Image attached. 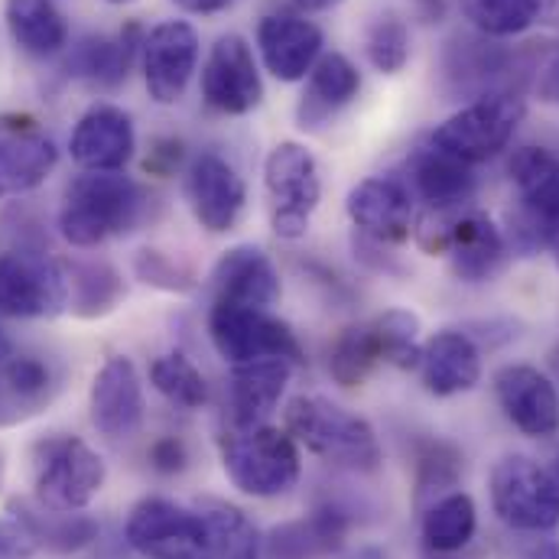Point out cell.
<instances>
[{"label":"cell","mask_w":559,"mask_h":559,"mask_svg":"<svg viewBox=\"0 0 559 559\" xmlns=\"http://www.w3.org/2000/svg\"><path fill=\"white\" fill-rule=\"evenodd\" d=\"M143 189L124 173H85L66 186L59 235L72 248H98L134 231L143 218Z\"/></svg>","instance_id":"obj_1"},{"label":"cell","mask_w":559,"mask_h":559,"mask_svg":"<svg viewBox=\"0 0 559 559\" xmlns=\"http://www.w3.org/2000/svg\"><path fill=\"white\" fill-rule=\"evenodd\" d=\"M283 429L312 455L348 472H378L381 442L365 417L325 401V397H293L283 411Z\"/></svg>","instance_id":"obj_2"},{"label":"cell","mask_w":559,"mask_h":559,"mask_svg":"<svg viewBox=\"0 0 559 559\" xmlns=\"http://www.w3.org/2000/svg\"><path fill=\"white\" fill-rule=\"evenodd\" d=\"M222 468L231 485L251 498H280L286 495L302 472L299 442L271 423L258 426H225L218 432Z\"/></svg>","instance_id":"obj_3"},{"label":"cell","mask_w":559,"mask_h":559,"mask_svg":"<svg viewBox=\"0 0 559 559\" xmlns=\"http://www.w3.org/2000/svg\"><path fill=\"white\" fill-rule=\"evenodd\" d=\"M414 235L429 258H445L449 271L462 283H488L508 261L501 228L475 209L429 212L414 225Z\"/></svg>","instance_id":"obj_4"},{"label":"cell","mask_w":559,"mask_h":559,"mask_svg":"<svg viewBox=\"0 0 559 559\" xmlns=\"http://www.w3.org/2000/svg\"><path fill=\"white\" fill-rule=\"evenodd\" d=\"M108 465L79 436H49L33 449V498L52 511H82L105 488Z\"/></svg>","instance_id":"obj_5"},{"label":"cell","mask_w":559,"mask_h":559,"mask_svg":"<svg viewBox=\"0 0 559 559\" xmlns=\"http://www.w3.org/2000/svg\"><path fill=\"white\" fill-rule=\"evenodd\" d=\"M267 218L283 241L306 238L312 215L322 202V176L312 150L299 140H280L264 159Z\"/></svg>","instance_id":"obj_6"},{"label":"cell","mask_w":559,"mask_h":559,"mask_svg":"<svg viewBox=\"0 0 559 559\" xmlns=\"http://www.w3.org/2000/svg\"><path fill=\"white\" fill-rule=\"evenodd\" d=\"M524 115H527V105H524L521 92L481 95L472 105H465L462 111H455L452 118H445L429 134V143L436 150L475 166V163L498 156L511 143Z\"/></svg>","instance_id":"obj_7"},{"label":"cell","mask_w":559,"mask_h":559,"mask_svg":"<svg viewBox=\"0 0 559 559\" xmlns=\"http://www.w3.org/2000/svg\"><path fill=\"white\" fill-rule=\"evenodd\" d=\"M491 508L511 531L547 534L559 527V481L531 455H504L491 468Z\"/></svg>","instance_id":"obj_8"},{"label":"cell","mask_w":559,"mask_h":559,"mask_svg":"<svg viewBox=\"0 0 559 559\" xmlns=\"http://www.w3.org/2000/svg\"><path fill=\"white\" fill-rule=\"evenodd\" d=\"M209 338L231 368L254 365L267 358H283L289 365H302V345L296 332L271 316L267 309L235 306V302H212L209 312Z\"/></svg>","instance_id":"obj_9"},{"label":"cell","mask_w":559,"mask_h":559,"mask_svg":"<svg viewBox=\"0 0 559 559\" xmlns=\"http://www.w3.org/2000/svg\"><path fill=\"white\" fill-rule=\"evenodd\" d=\"M508 173L521 195L514 231L521 248H547L550 235L559 231V156L547 146L527 143L511 153Z\"/></svg>","instance_id":"obj_10"},{"label":"cell","mask_w":559,"mask_h":559,"mask_svg":"<svg viewBox=\"0 0 559 559\" xmlns=\"http://www.w3.org/2000/svg\"><path fill=\"white\" fill-rule=\"evenodd\" d=\"M69 306V274L59 261L36 251L0 254V316L52 319Z\"/></svg>","instance_id":"obj_11"},{"label":"cell","mask_w":559,"mask_h":559,"mask_svg":"<svg viewBox=\"0 0 559 559\" xmlns=\"http://www.w3.org/2000/svg\"><path fill=\"white\" fill-rule=\"evenodd\" d=\"M124 537L131 550L146 559H199L205 544V524L195 508L150 495L131 508Z\"/></svg>","instance_id":"obj_12"},{"label":"cell","mask_w":559,"mask_h":559,"mask_svg":"<svg viewBox=\"0 0 559 559\" xmlns=\"http://www.w3.org/2000/svg\"><path fill=\"white\" fill-rule=\"evenodd\" d=\"M202 102L218 115H251L264 102V79L254 49L245 36L225 33L209 49L202 66Z\"/></svg>","instance_id":"obj_13"},{"label":"cell","mask_w":559,"mask_h":559,"mask_svg":"<svg viewBox=\"0 0 559 559\" xmlns=\"http://www.w3.org/2000/svg\"><path fill=\"white\" fill-rule=\"evenodd\" d=\"M143 85L150 98L163 108L176 105L195 69H199V33L186 20H163L150 33H143L140 46Z\"/></svg>","instance_id":"obj_14"},{"label":"cell","mask_w":559,"mask_h":559,"mask_svg":"<svg viewBox=\"0 0 559 559\" xmlns=\"http://www.w3.org/2000/svg\"><path fill=\"white\" fill-rule=\"evenodd\" d=\"M186 202L209 235H228L245 215L248 186L225 156L199 153L186 169Z\"/></svg>","instance_id":"obj_15"},{"label":"cell","mask_w":559,"mask_h":559,"mask_svg":"<svg viewBox=\"0 0 559 559\" xmlns=\"http://www.w3.org/2000/svg\"><path fill=\"white\" fill-rule=\"evenodd\" d=\"M352 225L378 245H401L414 235L417 199L401 176H368L345 199Z\"/></svg>","instance_id":"obj_16"},{"label":"cell","mask_w":559,"mask_h":559,"mask_svg":"<svg viewBox=\"0 0 559 559\" xmlns=\"http://www.w3.org/2000/svg\"><path fill=\"white\" fill-rule=\"evenodd\" d=\"M56 166V140L29 115H0V199L39 189Z\"/></svg>","instance_id":"obj_17"},{"label":"cell","mask_w":559,"mask_h":559,"mask_svg":"<svg viewBox=\"0 0 559 559\" xmlns=\"http://www.w3.org/2000/svg\"><path fill=\"white\" fill-rule=\"evenodd\" d=\"M495 397L504 417L524 436L547 439L559 432V388L534 365H504L495 371Z\"/></svg>","instance_id":"obj_18"},{"label":"cell","mask_w":559,"mask_h":559,"mask_svg":"<svg viewBox=\"0 0 559 559\" xmlns=\"http://www.w3.org/2000/svg\"><path fill=\"white\" fill-rule=\"evenodd\" d=\"M134 118L108 102L92 105L69 138V153L85 173H121L134 159Z\"/></svg>","instance_id":"obj_19"},{"label":"cell","mask_w":559,"mask_h":559,"mask_svg":"<svg viewBox=\"0 0 559 559\" xmlns=\"http://www.w3.org/2000/svg\"><path fill=\"white\" fill-rule=\"evenodd\" d=\"M143 384L138 365L128 355H111L88 391V414L102 436L108 439H131L143 426Z\"/></svg>","instance_id":"obj_20"},{"label":"cell","mask_w":559,"mask_h":559,"mask_svg":"<svg viewBox=\"0 0 559 559\" xmlns=\"http://www.w3.org/2000/svg\"><path fill=\"white\" fill-rule=\"evenodd\" d=\"M322 29L299 13H267L258 26V49L264 69L277 82H306L322 56Z\"/></svg>","instance_id":"obj_21"},{"label":"cell","mask_w":559,"mask_h":559,"mask_svg":"<svg viewBox=\"0 0 559 559\" xmlns=\"http://www.w3.org/2000/svg\"><path fill=\"white\" fill-rule=\"evenodd\" d=\"M417 374L423 388L436 397L468 394L481 381V348L468 332L442 329L423 342Z\"/></svg>","instance_id":"obj_22"},{"label":"cell","mask_w":559,"mask_h":559,"mask_svg":"<svg viewBox=\"0 0 559 559\" xmlns=\"http://www.w3.org/2000/svg\"><path fill=\"white\" fill-rule=\"evenodd\" d=\"M212 289L218 302L254 309H271L283 293L274 261L254 245H235L218 258L212 267Z\"/></svg>","instance_id":"obj_23"},{"label":"cell","mask_w":559,"mask_h":559,"mask_svg":"<svg viewBox=\"0 0 559 559\" xmlns=\"http://www.w3.org/2000/svg\"><path fill=\"white\" fill-rule=\"evenodd\" d=\"M518 59L495 39L475 33V36H455L445 49V75L459 92H472V98L495 95V92H514L504 82H511Z\"/></svg>","instance_id":"obj_24"},{"label":"cell","mask_w":559,"mask_h":559,"mask_svg":"<svg viewBox=\"0 0 559 559\" xmlns=\"http://www.w3.org/2000/svg\"><path fill=\"white\" fill-rule=\"evenodd\" d=\"M407 186H411L414 199L419 195L429 205V212H452V209H465L472 202L478 179L468 163L426 143L411 156Z\"/></svg>","instance_id":"obj_25"},{"label":"cell","mask_w":559,"mask_h":559,"mask_svg":"<svg viewBox=\"0 0 559 559\" xmlns=\"http://www.w3.org/2000/svg\"><path fill=\"white\" fill-rule=\"evenodd\" d=\"M361 92V72L342 52H322L312 72L306 75V88L296 108L299 128H322L342 108H348Z\"/></svg>","instance_id":"obj_26"},{"label":"cell","mask_w":559,"mask_h":559,"mask_svg":"<svg viewBox=\"0 0 559 559\" xmlns=\"http://www.w3.org/2000/svg\"><path fill=\"white\" fill-rule=\"evenodd\" d=\"M348 537V518L338 508H319L299 521H286L261 540L264 559H325L338 554Z\"/></svg>","instance_id":"obj_27"},{"label":"cell","mask_w":559,"mask_h":559,"mask_svg":"<svg viewBox=\"0 0 559 559\" xmlns=\"http://www.w3.org/2000/svg\"><path fill=\"white\" fill-rule=\"evenodd\" d=\"M289 361L267 358L254 365L231 368V388H228V423L231 426H258L277 411L280 397L293 378Z\"/></svg>","instance_id":"obj_28"},{"label":"cell","mask_w":559,"mask_h":559,"mask_svg":"<svg viewBox=\"0 0 559 559\" xmlns=\"http://www.w3.org/2000/svg\"><path fill=\"white\" fill-rule=\"evenodd\" d=\"M52 371L39 355L13 352L0 361V426L39 414L52 397Z\"/></svg>","instance_id":"obj_29"},{"label":"cell","mask_w":559,"mask_h":559,"mask_svg":"<svg viewBox=\"0 0 559 559\" xmlns=\"http://www.w3.org/2000/svg\"><path fill=\"white\" fill-rule=\"evenodd\" d=\"M13 521L29 534V540L36 544V550H49V554H75L82 547H88L98 534V524L79 511H52L46 504L33 501H13L10 504Z\"/></svg>","instance_id":"obj_30"},{"label":"cell","mask_w":559,"mask_h":559,"mask_svg":"<svg viewBox=\"0 0 559 559\" xmlns=\"http://www.w3.org/2000/svg\"><path fill=\"white\" fill-rule=\"evenodd\" d=\"M3 20L16 49L33 59H49L69 43V23L56 0H7Z\"/></svg>","instance_id":"obj_31"},{"label":"cell","mask_w":559,"mask_h":559,"mask_svg":"<svg viewBox=\"0 0 559 559\" xmlns=\"http://www.w3.org/2000/svg\"><path fill=\"white\" fill-rule=\"evenodd\" d=\"M478 534V508L465 491H449L436 498L419 521V537L426 554H462Z\"/></svg>","instance_id":"obj_32"},{"label":"cell","mask_w":559,"mask_h":559,"mask_svg":"<svg viewBox=\"0 0 559 559\" xmlns=\"http://www.w3.org/2000/svg\"><path fill=\"white\" fill-rule=\"evenodd\" d=\"M195 511L205 524V544L199 559H261V537L241 508L205 498L195 504Z\"/></svg>","instance_id":"obj_33"},{"label":"cell","mask_w":559,"mask_h":559,"mask_svg":"<svg viewBox=\"0 0 559 559\" xmlns=\"http://www.w3.org/2000/svg\"><path fill=\"white\" fill-rule=\"evenodd\" d=\"M138 36V26H131L121 36H88L79 43V49L72 52V75L85 79L88 85L98 88H115L128 79V69L138 56V49L143 46V36Z\"/></svg>","instance_id":"obj_34"},{"label":"cell","mask_w":559,"mask_h":559,"mask_svg":"<svg viewBox=\"0 0 559 559\" xmlns=\"http://www.w3.org/2000/svg\"><path fill=\"white\" fill-rule=\"evenodd\" d=\"M378 365H384V348H381L374 319L342 329L329 348V374L345 391L361 388L378 371Z\"/></svg>","instance_id":"obj_35"},{"label":"cell","mask_w":559,"mask_h":559,"mask_svg":"<svg viewBox=\"0 0 559 559\" xmlns=\"http://www.w3.org/2000/svg\"><path fill=\"white\" fill-rule=\"evenodd\" d=\"M468 26L488 39H508L527 33L544 13L537 0H455Z\"/></svg>","instance_id":"obj_36"},{"label":"cell","mask_w":559,"mask_h":559,"mask_svg":"<svg viewBox=\"0 0 559 559\" xmlns=\"http://www.w3.org/2000/svg\"><path fill=\"white\" fill-rule=\"evenodd\" d=\"M150 384L156 388V394H163L173 407H182V411H199L209 401V384L202 371L182 352H166L153 358Z\"/></svg>","instance_id":"obj_37"},{"label":"cell","mask_w":559,"mask_h":559,"mask_svg":"<svg viewBox=\"0 0 559 559\" xmlns=\"http://www.w3.org/2000/svg\"><path fill=\"white\" fill-rule=\"evenodd\" d=\"M66 274H69V302L85 319L115 309V302L124 293L118 271H111L108 264H72L66 267Z\"/></svg>","instance_id":"obj_38"},{"label":"cell","mask_w":559,"mask_h":559,"mask_svg":"<svg viewBox=\"0 0 559 559\" xmlns=\"http://www.w3.org/2000/svg\"><path fill=\"white\" fill-rule=\"evenodd\" d=\"M365 56L381 75H397L411 62V26L401 13L388 10L368 23Z\"/></svg>","instance_id":"obj_39"},{"label":"cell","mask_w":559,"mask_h":559,"mask_svg":"<svg viewBox=\"0 0 559 559\" xmlns=\"http://www.w3.org/2000/svg\"><path fill=\"white\" fill-rule=\"evenodd\" d=\"M462 475V455L455 445L442 442V439H429L423 442L417 452V501H436L449 491H455Z\"/></svg>","instance_id":"obj_40"},{"label":"cell","mask_w":559,"mask_h":559,"mask_svg":"<svg viewBox=\"0 0 559 559\" xmlns=\"http://www.w3.org/2000/svg\"><path fill=\"white\" fill-rule=\"evenodd\" d=\"M381 348H384V365L401 368V371H417L419 365V319L411 309H388L384 316L374 319Z\"/></svg>","instance_id":"obj_41"},{"label":"cell","mask_w":559,"mask_h":559,"mask_svg":"<svg viewBox=\"0 0 559 559\" xmlns=\"http://www.w3.org/2000/svg\"><path fill=\"white\" fill-rule=\"evenodd\" d=\"M134 267H138V277L143 283H153V286H163V289H173V293H182V289L192 286V274L179 261L166 258L163 251H150V248L140 251Z\"/></svg>","instance_id":"obj_42"},{"label":"cell","mask_w":559,"mask_h":559,"mask_svg":"<svg viewBox=\"0 0 559 559\" xmlns=\"http://www.w3.org/2000/svg\"><path fill=\"white\" fill-rule=\"evenodd\" d=\"M146 459H150V465H153L159 475H176V472L186 468L189 449H186V442H182L179 436H159V439L150 445Z\"/></svg>","instance_id":"obj_43"},{"label":"cell","mask_w":559,"mask_h":559,"mask_svg":"<svg viewBox=\"0 0 559 559\" xmlns=\"http://www.w3.org/2000/svg\"><path fill=\"white\" fill-rule=\"evenodd\" d=\"M33 554L36 544L29 540V534L13 518H0V559H29Z\"/></svg>","instance_id":"obj_44"},{"label":"cell","mask_w":559,"mask_h":559,"mask_svg":"<svg viewBox=\"0 0 559 559\" xmlns=\"http://www.w3.org/2000/svg\"><path fill=\"white\" fill-rule=\"evenodd\" d=\"M179 163H182V143L179 140H156L143 169L150 176H173Z\"/></svg>","instance_id":"obj_45"},{"label":"cell","mask_w":559,"mask_h":559,"mask_svg":"<svg viewBox=\"0 0 559 559\" xmlns=\"http://www.w3.org/2000/svg\"><path fill=\"white\" fill-rule=\"evenodd\" d=\"M537 95H540V102L559 108V52L550 62H544L540 79H537Z\"/></svg>","instance_id":"obj_46"},{"label":"cell","mask_w":559,"mask_h":559,"mask_svg":"<svg viewBox=\"0 0 559 559\" xmlns=\"http://www.w3.org/2000/svg\"><path fill=\"white\" fill-rule=\"evenodd\" d=\"M182 13H195V16H212V13H222L228 10L235 0H173Z\"/></svg>","instance_id":"obj_47"},{"label":"cell","mask_w":559,"mask_h":559,"mask_svg":"<svg viewBox=\"0 0 559 559\" xmlns=\"http://www.w3.org/2000/svg\"><path fill=\"white\" fill-rule=\"evenodd\" d=\"M449 3H452V0H411V7L417 10L426 23L442 20V16H445V10H449Z\"/></svg>","instance_id":"obj_48"},{"label":"cell","mask_w":559,"mask_h":559,"mask_svg":"<svg viewBox=\"0 0 559 559\" xmlns=\"http://www.w3.org/2000/svg\"><path fill=\"white\" fill-rule=\"evenodd\" d=\"M299 10H306V13H319V10H332L335 3H342V0H293Z\"/></svg>","instance_id":"obj_49"},{"label":"cell","mask_w":559,"mask_h":559,"mask_svg":"<svg viewBox=\"0 0 559 559\" xmlns=\"http://www.w3.org/2000/svg\"><path fill=\"white\" fill-rule=\"evenodd\" d=\"M13 352H16V348L10 345V338H7V332L0 329V361H7V358H10Z\"/></svg>","instance_id":"obj_50"},{"label":"cell","mask_w":559,"mask_h":559,"mask_svg":"<svg viewBox=\"0 0 559 559\" xmlns=\"http://www.w3.org/2000/svg\"><path fill=\"white\" fill-rule=\"evenodd\" d=\"M534 559H559V550L557 547H544V550H537Z\"/></svg>","instance_id":"obj_51"},{"label":"cell","mask_w":559,"mask_h":559,"mask_svg":"<svg viewBox=\"0 0 559 559\" xmlns=\"http://www.w3.org/2000/svg\"><path fill=\"white\" fill-rule=\"evenodd\" d=\"M547 248L554 251V261H557V267H559V231H554V235H550V241H547Z\"/></svg>","instance_id":"obj_52"},{"label":"cell","mask_w":559,"mask_h":559,"mask_svg":"<svg viewBox=\"0 0 559 559\" xmlns=\"http://www.w3.org/2000/svg\"><path fill=\"white\" fill-rule=\"evenodd\" d=\"M540 3V10H554L557 7V0H537Z\"/></svg>","instance_id":"obj_53"},{"label":"cell","mask_w":559,"mask_h":559,"mask_svg":"<svg viewBox=\"0 0 559 559\" xmlns=\"http://www.w3.org/2000/svg\"><path fill=\"white\" fill-rule=\"evenodd\" d=\"M554 374H557V381H559V345H557V352H554Z\"/></svg>","instance_id":"obj_54"},{"label":"cell","mask_w":559,"mask_h":559,"mask_svg":"<svg viewBox=\"0 0 559 559\" xmlns=\"http://www.w3.org/2000/svg\"><path fill=\"white\" fill-rule=\"evenodd\" d=\"M554 475H557V481H559V452H557V462H554Z\"/></svg>","instance_id":"obj_55"},{"label":"cell","mask_w":559,"mask_h":559,"mask_svg":"<svg viewBox=\"0 0 559 559\" xmlns=\"http://www.w3.org/2000/svg\"><path fill=\"white\" fill-rule=\"evenodd\" d=\"M108 3H118V7H124V3H134V0H108Z\"/></svg>","instance_id":"obj_56"}]
</instances>
